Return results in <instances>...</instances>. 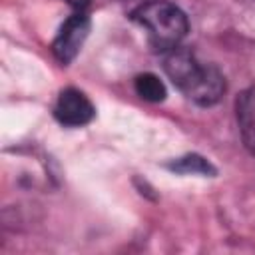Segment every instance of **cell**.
<instances>
[{
    "instance_id": "8992f818",
    "label": "cell",
    "mask_w": 255,
    "mask_h": 255,
    "mask_svg": "<svg viewBox=\"0 0 255 255\" xmlns=\"http://www.w3.org/2000/svg\"><path fill=\"white\" fill-rule=\"evenodd\" d=\"M133 88H135V94L145 100V102H163L167 92H165V86L163 82L155 76V74H139L133 82Z\"/></svg>"
},
{
    "instance_id": "277c9868",
    "label": "cell",
    "mask_w": 255,
    "mask_h": 255,
    "mask_svg": "<svg viewBox=\"0 0 255 255\" xmlns=\"http://www.w3.org/2000/svg\"><path fill=\"white\" fill-rule=\"evenodd\" d=\"M54 116L62 126L80 128V126H86L94 120L96 108L84 92H80L76 88H66L58 96Z\"/></svg>"
},
{
    "instance_id": "7a4b0ae2",
    "label": "cell",
    "mask_w": 255,
    "mask_h": 255,
    "mask_svg": "<svg viewBox=\"0 0 255 255\" xmlns=\"http://www.w3.org/2000/svg\"><path fill=\"white\" fill-rule=\"evenodd\" d=\"M129 16L133 22L147 30L149 44L157 52H169L177 48L189 32L185 12L167 0H151L139 4Z\"/></svg>"
},
{
    "instance_id": "3957f363",
    "label": "cell",
    "mask_w": 255,
    "mask_h": 255,
    "mask_svg": "<svg viewBox=\"0 0 255 255\" xmlns=\"http://www.w3.org/2000/svg\"><path fill=\"white\" fill-rule=\"evenodd\" d=\"M88 34H90V18H88V14H84V12L72 14L60 26V30H58V34H56V38L52 42V52H54L56 60L60 64H64V66L70 64L78 56V52L84 46Z\"/></svg>"
},
{
    "instance_id": "5b68a950",
    "label": "cell",
    "mask_w": 255,
    "mask_h": 255,
    "mask_svg": "<svg viewBox=\"0 0 255 255\" xmlns=\"http://www.w3.org/2000/svg\"><path fill=\"white\" fill-rule=\"evenodd\" d=\"M235 118L245 149L251 155H255V86H249L237 96Z\"/></svg>"
},
{
    "instance_id": "6da1fadb",
    "label": "cell",
    "mask_w": 255,
    "mask_h": 255,
    "mask_svg": "<svg viewBox=\"0 0 255 255\" xmlns=\"http://www.w3.org/2000/svg\"><path fill=\"white\" fill-rule=\"evenodd\" d=\"M163 70L177 90L197 106H213L225 94V78L211 64H199L185 48H173L163 60Z\"/></svg>"
},
{
    "instance_id": "ba28073f",
    "label": "cell",
    "mask_w": 255,
    "mask_h": 255,
    "mask_svg": "<svg viewBox=\"0 0 255 255\" xmlns=\"http://www.w3.org/2000/svg\"><path fill=\"white\" fill-rule=\"evenodd\" d=\"M72 6H76V8H84V6H88V2L90 0H68Z\"/></svg>"
},
{
    "instance_id": "52a82bcc",
    "label": "cell",
    "mask_w": 255,
    "mask_h": 255,
    "mask_svg": "<svg viewBox=\"0 0 255 255\" xmlns=\"http://www.w3.org/2000/svg\"><path fill=\"white\" fill-rule=\"evenodd\" d=\"M169 169L177 173H197V175H215V167L197 153H187L183 157H177L167 165Z\"/></svg>"
}]
</instances>
